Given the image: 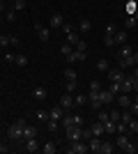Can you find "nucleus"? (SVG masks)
Wrapping results in <instances>:
<instances>
[{"mask_svg": "<svg viewBox=\"0 0 138 154\" xmlns=\"http://www.w3.org/2000/svg\"><path fill=\"white\" fill-rule=\"evenodd\" d=\"M26 124H28L26 120H23V117H19L12 127L7 129V138H9V140H21V136H23V127H26Z\"/></svg>", "mask_w": 138, "mask_h": 154, "instance_id": "nucleus-1", "label": "nucleus"}, {"mask_svg": "<svg viewBox=\"0 0 138 154\" xmlns=\"http://www.w3.org/2000/svg\"><path fill=\"white\" fill-rule=\"evenodd\" d=\"M69 147H67V154H85L87 149V140H72V143H67Z\"/></svg>", "mask_w": 138, "mask_h": 154, "instance_id": "nucleus-2", "label": "nucleus"}, {"mask_svg": "<svg viewBox=\"0 0 138 154\" xmlns=\"http://www.w3.org/2000/svg\"><path fill=\"white\" fill-rule=\"evenodd\" d=\"M106 76H108V81H111V83H120V81L124 78V71L120 69V67H111V69L106 71Z\"/></svg>", "mask_w": 138, "mask_h": 154, "instance_id": "nucleus-3", "label": "nucleus"}, {"mask_svg": "<svg viewBox=\"0 0 138 154\" xmlns=\"http://www.w3.org/2000/svg\"><path fill=\"white\" fill-rule=\"evenodd\" d=\"M72 140H83V127H69L67 129V143Z\"/></svg>", "mask_w": 138, "mask_h": 154, "instance_id": "nucleus-4", "label": "nucleus"}, {"mask_svg": "<svg viewBox=\"0 0 138 154\" xmlns=\"http://www.w3.org/2000/svg\"><path fill=\"white\" fill-rule=\"evenodd\" d=\"M35 32H37L39 42H48V39H51V28L41 26V23H35Z\"/></svg>", "mask_w": 138, "mask_h": 154, "instance_id": "nucleus-5", "label": "nucleus"}, {"mask_svg": "<svg viewBox=\"0 0 138 154\" xmlns=\"http://www.w3.org/2000/svg\"><path fill=\"white\" fill-rule=\"evenodd\" d=\"M83 60H87V51H76V48H74V51L67 55V62H69V64H74V62H83Z\"/></svg>", "mask_w": 138, "mask_h": 154, "instance_id": "nucleus-6", "label": "nucleus"}, {"mask_svg": "<svg viewBox=\"0 0 138 154\" xmlns=\"http://www.w3.org/2000/svg\"><path fill=\"white\" fill-rule=\"evenodd\" d=\"M120 90L127 92V94H129V92H133V76H131V74H124V78L120 81Z\"/></svg>", "mask_w": 138, "mask_h": 154, "instance_id": "nucleus-7", "label": "nucleus"}, {"mask_svg": "<svg viewBox=\"0 0 138 154\" xmlns=\"http://www.w3.org/2000/svg\"><path fill=\"white\" fill-rule=\"evenodd\" d=\"M115 101H118V106L122 110H129V106H131V97L127 94V92H122V94H115Z\"/></svg>", "mask_w": 138, "mask_h": 154, "instance_id": "nucleus-8", "label": "nucleus"}, {"mask_svg": "<svg viewBox=\"0 0 138 154\" xmlns=\"http://www.w3.org/2000/svg\"><path fill=\"white\" fill-rule=\"evenodd\" d=\"M58 103H60V106H62V108L67 110V113H69V110L74 108V97L69 94V92H65V94L60 97V101H58Z\"/></svg>", "mask_w": 138, "mask_h": 154, "instance_id": "nucleus-9", "label": "nucleus"}, {"mask_svg": "<svg viewBox=\"0 0 138 154\" xmlns=\"http://www.w3.org/2000/svg\"><path fill=\"white\" fill-rule=\"evenodd\" d=\"M87 99H90V106L94 110H101V108H104V103H101V99H99V92H87Z\"/></svg>", "mask_w": 138, "mask_h": 154, "instance_id": "nucleus-10", "label": "nucleus"}, {"mask_svg": "<svg viewBox=\"0 0 138 154\" xmlns=\"http://www.w3.org/2000/svg\"><path fill=\"white\" fill-rule=\"evenodd\" d=\"M99 99H101V103H104V106H108V103H113L115 101V94H113L111 90H108V88H101V92H99Z\"/></svg>", "mask_w": 138, "mask_h": 154, "instance_id": "nucleus-11", "label": "nucleus"}, {"mask_svg": "<svg viewBox=\"0 0 138 154\" xmlns=\"http://www.w3.org/2000/svg\"><path fill=\"white\" fill-rule=\"evenodd\" d=\"M32 97L37 101H44L46 97H48V90H46L44 85H37V88H32Z\"/></svg>", "mask_w": 138, "mask_h": 154, "instance_id": "nucleus-12", "label": "nucleus"}, {"mask_svg": "<svg viewBox=\"0 0 138 154\" xmlns=\"http://www.w3.org/2000/svg\"><path fill=\"white\" fill-rule=\"evenodd\" d=\"M118 67L122 71H127V69H133L136 62H133V58H118Z\"/></svg>", "mask_w": 138, "mask_h": 154, "instance_id": "nucleus-13", "label": "nucleus"}, {"mask_svg": "<svg viewBox=\"0 0 138 154\" xmlns=\"http://www.w3.org/2000/svg\"><path fill=\"white\" fill-rule=\"evenodd\" d=\"M30 138H37V129L30 127V124H26V127H23V136H21V140L26 143V140H30Z\"/></svg>", "mask_w": 138, "mask_h": 154, "instance_id": "nucleus-14", "label": "nucleus"}, {"mask_svg": "<svg viewBox=\"0 0 138 154\" xmlns=\"http://www.w3.org/2000/svg\"><path fill=\"white\" fill-rule=\"evenodd\" d=\"M133 55V46L131 44H122L118 51V58H131Z\"/></svg>", "mask_w": 138, "mask_h": 154, "instance_id": "nucleus-15", "label": "nucleus"}, {"mask_svg": "<svg viewBox=\"0 0 138 154\" xmlns=\"http://www.w3.org/2000/svg\"><path fill=\"white\" fill-rule=\"evenodd\" d=\"M87 147H90V152H97L99 154V147H101V136H92L90 140H87Z\"/></svg>", "mask_w": 138, "mask_h": 154, "instance_id": "nucleus-16", "label": "nucleus"}, {"mask_svg": "<svg viewBox=\"0 0 138 154\" xmlns=\"http://www.w3.org/2000/svg\"><path fill=\"white\" fill-rule=\"evenodd\" d=\"M129 143H131V138H129V136H127V134H118V138H115V147L124 149L127 145H129Z\"/></svg>", "mask_w": 138, "mask_h": 154, "instance_id": "nucleus-17", "label": "nucleus"}, {"mask_svg": "<svg viewBox=\"0 0 138 154\" xmlns=\"http://www.w3.org/2000/svg\"><path fill=\"white\" fill-rule=\"evenodd\" d=\"M65 113H67V110H65V108H62V106L58 103L55 108H51V113H48V115H51V120H58V122H60V120L65 117Z\"/></svg>", "mask_w": 138, "mask_h": 154, "instance_id": "nucleus-18", "label": "nucleus"}, {"mask_svg": "<svg viewBox=\"0 0 138 154\" xmlns=\"http://www.w3.org/2000/svg\"><path fill=\"white\" fill-rule=\"evenodd\" d=\"M87 129L92 131V136H104V134H106V129H104V122H99V120H97L94 124H90Z\"/></svg>", "mask_w": 138, "mask_h": 154, "instance_id": "nucleus-19", "label": "nucleus"}, {"mask_svg": "<svg viewBox=\"0 0 138 154\" xmlns=\"http://www.w3.org/2000/svg\"><path fill=\"white\" fill-rule=\"evenodd\" d=\"M14 64H16V67H21V69H26L28 64H30V60H28V55H23V53H16V60H14Z\"/></svg>", "mask_w": 138, "mask_h": 154, "instance_id": "nucleus-20", "label": "nucleus"}, {"mask_svg": "<svg viewBox=\"0 0 138 154\" xmlns=\"http://www.w3.org/2000/svg\"><path fill=\"white\" fill-rule=\"evenodd\" d=\"M41 145L37 143V138H30V140H26V152H39Z\"/></svg>", "mask_w": 138, "mask_h": 154, "instance_id": "nucleus-21", "label": "nucleus"}, {"mask_svg": "<svg viewBox=\"0 0 138 154\" xmlns=\"http://www.w3.org/2000/svg\"><path fill=\"white\" fill-rule=\"evenodd\" d=\"M90 28H92L90 19H81V21H78V35H85V32H90Z\"/></svg>", "mask_w": 138, "mask_h": 154, "instance_id": "nucleus-22", "label": "nucleus"}, {"mask_svg": "<svg viewBox=\"0 0 138 154\" xmlns=\"http://www.w3.org/2000/svg\"><path fill=\"white\" fill-rule=\"evenodd\" d=\"M62 23H65V16L55 12V14L51 16V28H62Z\"/></svg>", "mask_w": 138, "mask_h": 154, "instance_id": "nucleus-23", "label": "nucleus"}, {"mask_svg": "<svg viewBox=\"0 0 138 154\" xmlns=\"http://www.w3.org/2000/svg\"><path fill=\"white\" fill-rule=\"evenodd\" d=\"M113 39H115V46L127 44V32H124V30H118L115 35H113Z\"/></svg>", "mask_w": 138, "mask_h": 154, "instance_id": "nucleus-24", "label": "nucleus"}, {"mask_svg": "<svg viewBox=\"0 0 138 154\" xmlns=\"http://www.w3.org/2000/svg\"><path fill=\"white\" fill-rule=\"evenodd\" d=\"M113 149H115V145L108 140H101V147H99V154H111Z\"/></svg>", "mask_w": 138, "mask_h": 154, "instance_id": "nucleus-25", "label": "nucleus"}, {"mask_svg": "<svg viewBox=\"0 0 138 154\" xmlns=\"http://www.w3.org/2000/svg\"><path fill=\"white\" fill-rule=\"evenodd\" d=\"M78 39H81V35H78L76 30H69V32H67V42H69L72 46H76V44H78Z\"/></svg>", "mask_w": 138, "mask_h": 154, "instance_id": "nucleus-26", "label": "nucleus"}, {"mask_svg": "<svg viewBox=\"0 0 138 154\" xmlns=\"http://www.w3.org/2000/svg\"><path fill=\"white\" fill-rule=\"evenodd\" d=\"M76 76H78V71H76L72 64H69V67L65 69V78H67V81H76Z\"/></svg>", "mask_w": 138, "mask_h": 154, "instance_id": "nucleus-27", "label": "nucleus"}, {"mask_svg": "<svg viewBox=\"0 0 138 154\" xmlns=\"http://www.w3.org/2000/svg\"><path fill=\"white\" fill-rule=\"evenodd\" d=\"M41 152L44 154H55L58 152V145H55V143H46V145H41Z\"/></svg>", "mask_w": 138, "mask_h": 154, "instance_id": "nucleus-28", "label": "nucleus"}, {"mask_svg": "<svg viewBox=\"0 0 138 154\" xmlns=\"http://www.w3.org/2000/svg\"><path fill=\"white\" fill-rule=\"evenodd\" d=\"M69 120H72V127H85L83 115H69ZM67 129H69V127H67Z\"/></svg>", "mask_w": 138, "mask_h": 154, "instance_id": "nucleus-29", "label": "nucleus"}, {"mask_svg": "<svg viewBox=\"0 0 138 154\" xmlns=\"http://www.w3.org/2000/svg\"><path fill=\"white\" fill-rule=\"evenodd\" d=\"M111 69V62L106 58H101V60H97V71H108Z\"/></svg>", "mask_w": 138, "mask_h": 154, "instance_id": "nucleus-30", "label": "nucleus"}, {"mask_svg": "<svg viewBox=\"0 0 138 154\" xmlns=\"http://www.w3.org/2000/svg\"><path fill=\"white\" fill-rule=\"evenodd\" d=\"M85 101H87V97H85V94H76V97H74V108L85 106Z\"/></svg>", "mask_w": 138, "mask_h": 154, "instance_id": "nucleus-31", "label": "nucleus"}, {"mask_svg": "<svg viewBox=\"0 0 138 154\" xmlns=\"http://www.w3.org/2000/svg\"><path fill=\"white\" fill-rule=\"evenodd\" d=\"M76 90H78V81H67L65 83V92L72 94V92H76Z\"/></svg>", "mask_w": 138, "mask_h": 154, "instance_id": "nucleus-32", "label": "nucleus"}, {"mask_svg": "<svg viewBox=\"0 0 138 154\" xmlns=\"http://www.w3.org/2000/svg\"><path fill=\"white\" fill-rule=\"evenodd\" d=\"M131 120H133V115L129 113V110H122V113H120V122H124L127 127H129V122H131Z\"/></svg>", "mask_w": 138, "mask_h": 154, "instance_id": "nucleus-33", "label": "nucleus"}, {"mask_svg": "<svg viewBox=\"0 0 138 154\" xmlns=\"http://www.w3.org/2000/svg\"><path fill=\"white\" fill-rule=\"evenodd\" d=\"M115 124H118V122H113V120L104 122V129H106V134H118V129H115Z\"/></svg>", "mask_w": 138, "mask_h": 154, "instance_id": "nucleus-34", "label": "nucleus"}, {"mask_svg": "<svg viewBox=\"0 0 138 154\" xmlns=\"http://www.w3.org/2000/svg\"><path fill=\"white\" fill-rule=\"evenodd\" d=\"M124 26L131 30V28H136V16L133 14H127V19H124Z\"/></svg>", "mask_w": 138, "mask_h": 154, "instance_id": "nucleus-35", "label": "nucleus"}, {"mask_svg": "<svg viewBox=\"0 0 138 154\" xmlns=\"http://www.w3.org/2000/svg\"><path fill=\"white\" fill-rule=\"evenodd\" d=\"M72 51H74V46L69 44V42H65V44L60 46V53H62V55H65V58H67V55H69V53H72Z\"/></svg>", "mask_w": 138, "mask_h": 154, "instance_id": "nucleus-36", "label": "nucleus"}, {"mask_svg": "<svg viewBox=\"0 0 138 154\" xmlns=\"http://www.w3.org/2000/svg\"><path fill=\"white\" fill-rule=\"evenodd\" d=\"M87 90H90V92H101V83H99L97 78H94V81H90V85H87Z\"/></svg>", "mask_w": 138, "mask_h": 154, "instance_id": "nucleus-37", "label": "nucleus"}, {"mask_svg": "<svg viewBox=\"0 0 138 154\" xmlns=\"http://www.w3.org/2000/svg\"><path fill=\"white\" fill-rule=\"evenodd\" d=\"M127 134H138V120H131L127 127Z\"/></svg>", "mask_w": 138, "mask_h": 154, "instance_id": "nucleus-38", "label": "nucleus"}, {"mask_svg": "<svg viewBox=\"0 0 138 154\" xmlns=\"http://www.w3.org/2000/svg\"><path fill=\"white\" fill-rule=\"evenodd\" d=\"M124 152H127V154H136V152H138V143H133V140H131V143H129V145L124 147Z\"/></svg>", "mask_w": 138, "mask_h": 154, "instance_id": "nucleus-39", "label": "nucleus"}, {"mask_svg": "<svg viewBox=\"0 0 138 154\" xmlns=\"http://www.w3.org/2000/svg\"><path fill=\"white\" fill-rule=\"evenodd\" d=\"M26 9V0H14V12H23Z\"/></svg>", "mask_w": 138, "mask_h": 154, "instance_id": "nucleus-40", "label": "nucleus"}, {"mask_svg": "<svg viewBox=\"0 0 138 154\" xmlns=\"http://www.w3.org/2000/svg\"><path fill=\"white\" fill-rule=\"evenodd\" d=\"M136 9H138V5L133 0H129V2H127V14H136Z\"/></svg>", "mask_w": 138, "mask_h": 154, "instance_id": "nucleus-41", "label": "nucleus"}, {"mask_svg": "<svg viewBox=\"0 0 138 154\" xmlns=\"http://www.w3.org/2000/svg\"><path fill=\"white\" fill-rule=\"evenodd\" d=\"M46 124H48V131H58V127H60L58 120H51V117H48V122H46Z\"/></svg>", "mask_w": 138, "mask_h": 154, "instance_id": "nucleus-42", "label": "nucleus"}, {"mask_svg": "<svg viewBox=\"0 0 138 154\" xmlns=\"http://www.w3.org/2000/svg\"><path fill=\"white\" fill-rule=\"evenodd\" d=\"M5 21H9V23H14V21H16V12H14V9H9V12H5Z\"/></svg>", "mask_w": 138, "mask_h": 154, "instance_id": "nucleus-43", "label": "nucleus"}, {"mask_svg": "<svg viewBox=\"0 0 138 154\" xmlns=\"http://www.w3.org/2000/svg\"><path fill=\"white\" fill-rule=\"evenodd\" d=\"M104 44L108 46V48H113V46H115V39H113V35H106V37H104Z\"/></svg>", "mask_w": 138, "mask_h": 154, "instance_id": "nucleus-44", "label": "nucleus"}, {"mask_svg": "<svg viewBox=\"0 0 138 154\" xmlns=\"http://www.w3.org/2000/svg\"><path fill=\"white\" fill-rule=\"evenodd\" d=\"M111 115H108V110H99V122H108Z\"/></svg>", "mask_w": 138, "mask_h": 154, "instance_id": "nucleus-45", "label": "nucleus"}, {"mask_svg": "<svg viewBox=\"0 0 138 154\" xmlns=\"http://www.w3.org/2000/svg\"><path fill=\"white\" fill-rule=\"evenodd\" d=\"M120 113H122V110H108V115H111L113 122H120Z\"/></svg>", "mask_w": 138, "mask_h": 154, "instance_id": "nucleus-46", "label": "nucleus"}, {"mask_svg": "<svg viewBox=\"0 0 138 154\" xmlns=\"http://www.w3.org/2000/svg\"><path fill=\"white\" fill-rule=\"evenodd\" d=\"M0 46H2V48L9 46V35H0Z\"/></svg>", "mask_w": 138, "mask_h": 154, "instance_id": "nucleus-47", "label": "nucleus"}, {"mask_svg": "<svg viewBox=\"0 0 138 154\" xmlns=\"http://www.w3.org/2000/svg\"><path fill=\"white\" fill-rule=\"evenodd\" d=\"M2 58H5V62H7V64H12L14 60H16V53H5Z\"/></svg>", "mask_w": 138, "mask_h": 154, "instance_id": "nucleus-48", "label": "nucleus"}, {"mask_svg": "<svg viewBox=\"0 0 138 154\" xmlns=\"http://www.w3.org/2000/svg\"><path fill=\"white\" fill-rule=\"evenodd\" d=\"M108 90H111L113 94H120V92H122V90H120V83H111V85H108Z\"/></svg>", "mask_w": 138, "mask_h": 154, "instance_id": "nucleus-49", "label": "nucleus"}, {"mask_svg": "<svg viewBox=\"0 0 138 154\" xmlns=\"http://www.w3.org/2000/svg\"><path fill=\"white\" fill-rule=\"evenodd\" d=\"M37 117H39L41 122H48V117H51V115H48L46 110H39V113H37Z\"/></svg>", "mask_w": 138, "mask_h": 154, "instance_id": "nucleus-50", "label": "nucleus"}, {"mask_svg": "<svg viewBox=\"0 0 138 154\" xmlns=\"http://www.w3.org/2000/svg\"><path fill=\"white\" fill-rule=\"evenodd\" d=\"M74 48H76V51H87V46H85V42H83V39H78V44L74 46Z\"/></svg>", "mask_w": 138, "mask_h": 154, "instance_id": "nucleus-51", "label": "nucleus"}, {"mask_svg": "<svg viewBox=\"0 0 138 154\" xmlns=\"http://www.w3.org/2000/svg\"><path fill=\"white\" fill-rule=\"evenodd\" d=\"M21 42H19V37H14V35H9V46H19Z\"/></svg>", "mask_w": 138, "mask_h": 154, "instance_id": "nucleus-52", "label": "nucleus"}, {"mask_svg": "<svg viewBox=\"0 0 138 154\" xmlns=\"http://www.w3.org/2000/svg\"><path fill=\"white\" fill-rule=\"evenodd\" d=\"M69 30H74V26H72V23H67V21H65V23H62V32H65V35H67V32H69Z\"/></svg>", "mask_w": 138, "mask_h": 154, "instance_id": "nucleus-53", "label": "nucleus"}, {"mask_svg": "<svg viewBox=\"0 0 138 154\" xmlns=\"http://www.w3.org/2000/svg\"><path fill=\"white\" fill-rule=\"evenodd\" d=\"M129 113H131V115H133V113H138V101H131V106H129Z\"/></svg>", "mask_w": 138, "mask_h": 154, "instance_id": "nucleus-54", "label": "nucleus"}, {"mask_svg": "<svg viewBox=\"0 0 138 154\" xmlns=\"http://www.w3.org/2000/svg\"><path fill=\"white\" fill-rule=\"evenodd\" d=\"M115 32H118V30H115V26H113V23L106 28V35H115Z\"/></svg>", "mask_w": 138, "mask_h": 154, "instance_id": "nucleus-55", "label": "nucleus"}, {"mask_svg": "<svg viewBox=\"0 0 138 154\" xmlns=\"http://www.w3.org/2000/svg\"><path fill=\"white\" fill-rule=\"evenodd\" d=\"M133 92H138V78L133 76Z\"/></svg>", "mask_w": 138, "mask_h": 154, "instance_id": "nucleus-56", "label": "nucleus"}, {"mask_svg": "<svg viewBox=\"0 0 138 154\" xmlns=\"http://www.w3.org/2000/svg\"><path fill=\"white\" fill-rule=\"evenodd\" d=\"M131 76H136V78H138V64H136V67L131 69Z\"/></svg>", "mask_w": 138, "mask_h": 154, "instance_id": "nucleus-57", "label": "nucleus"}, {"mask_svg": "<svg viewBox=\"0 0 138 154\" xmlns=\"http://www.w3.org/2000/svg\"><path fill=\"white\" fill-rule=\"evenodd\" d=\"M5 152H7V147L2 145V143H0V154H5Z\"/></svg>", "mask_w": 138, "mask_h": 154, "instance_id": "nucleus-58", "label": "nucleus"}, {"mask_svg": "<svg viewBox=\"0 0 138 154\" xmlns=\"http://www.w3.org/2000/svg\"><path fill=\"white\" fill-rule=\"evenodd\" d=\"M0 21H5V16H2V12H0Z\"/></svg>", "mask_w": 138, "mask_h": 154, "instance_id": "nucleus-59", "label": "nucleus"}, {"mask_svg": "<svg viewBox=\"0 0 138 154\" xmlns=\"http://www.w3.org/2000/svg\"><path fill=\"white\" fill-rule=\"evenodd\" d=\"M133 16H136V19H138V9H136V14H133Z\"/></svg>", "mask_w": 138, "mask_h": 154, "instance_id": "nucleus-60", "label": "nucleus"}, {"mask_svg": "<svg viewBox=\"0 0 138 154\" xmlns=\"http://www.w3.org/2000/svg\"><path fill=\"white\" fill-rule=\"evenodd\" d=\"M133 101H138V92H136V99H133Z\"/></svg>", "mask_w": 138, "mask_h": 154, "instance_id": "nucleus-61", "label": "nucleus"}, {"mask_svg": "<svg viewBox=\"0 0 138 154\" xmlns=\"http://www.w3.org/2000/svg\"><path fill=\"white\" fill-rule=\"evenodd\" d=\"M136 28H138V19H136Z\"/></svg>", "mask_w": 138, "mask_h": 154, "instance_id": "nucleus-62", "label": "nucleus"}, {"mask_svg": "<svg viewBox=\"0 0 138 154\" xmlns=\"http://www.w3.org/2000/svg\"><path fill=\"white\" fill-rule=\"evenodd\" d=\"M0 90H2V85H0Z\"/></svg>", "mask_w": 138, "mask_h": 154, "instance_id": "nucleus-63", "label": "nucleus"}]
</instances>
